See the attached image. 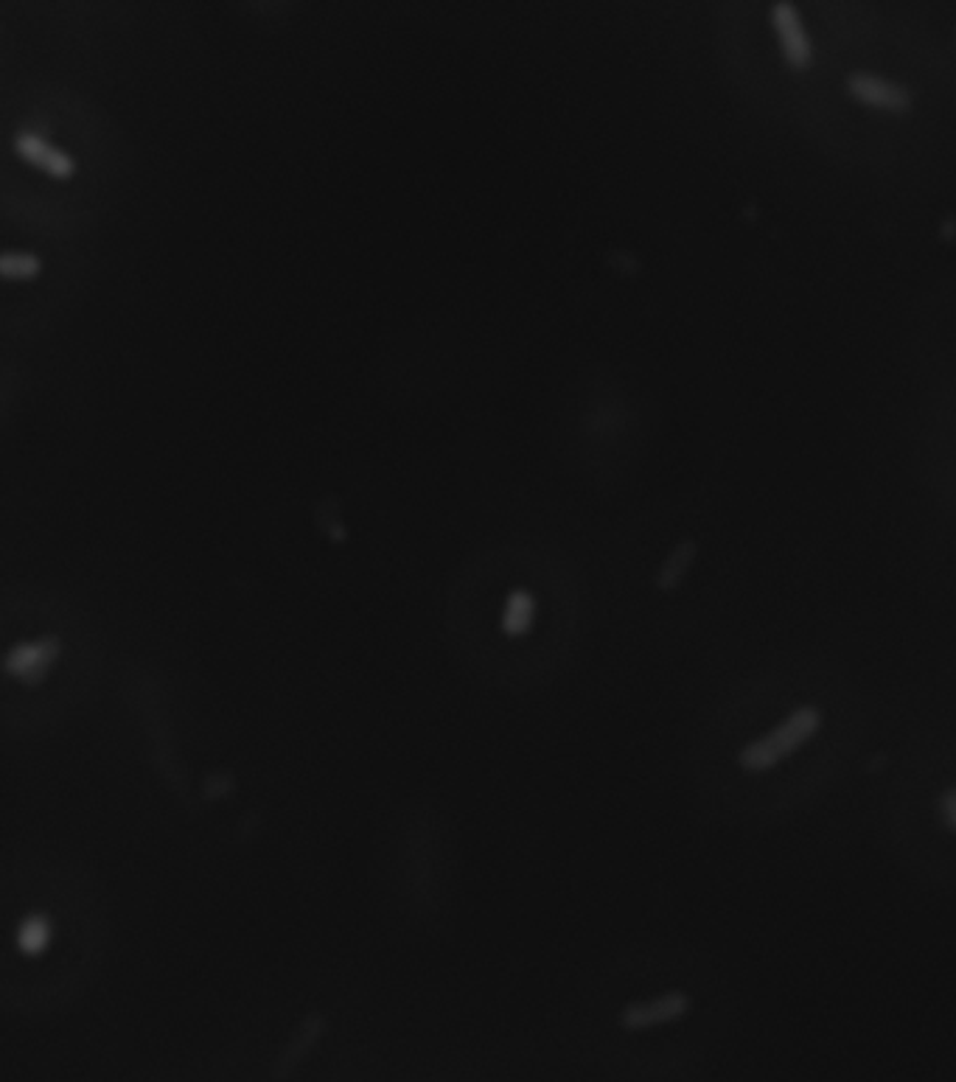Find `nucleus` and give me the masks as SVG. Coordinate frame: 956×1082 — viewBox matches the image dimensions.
Here are the masks:
<instances>
[{
  "label": "nucleus",
  "instance_id": "6",
  "mask_svg": "<svg viewBox=\"0 0 956 1082\" xmlns=\"http://www.w3.org/2000/svg\"><path fill=\"white\" fill-rule=\"evenodd\" d=\"M14 149H17L20 157H26L28 163H34L37 168L48 172L54 177H71L73 175V157L59 152V149L48 146L43 138L37 136H17L14 141Z\"/></svg>",
  "mask_w": 956,
  "mask_h": 1082
},
{
  "label": "nucleus",
  "instance_id": "1",
  "mask_svg": "<svg viewBox=\"0 0 956 1082\" xmlns=\"http://www.w3.org/2000/svg\"><path fill=\"white\" fill-rule=\"evenodd\" d=\"M825 729V709L819 704H796L766 732L755 734L735 752V768L746 777H763L809 749Z\"/></svg>",
  "mask_w": 956,
  "mask_h": 1082
},
{
  "label": "nucleus",
  "instance_id": "11",
  "mask_svg": "<svg viewBox=\"0 0 956 1082\" xmlns=\"http://www.w3.org/2000/svg\"><path fill=\"white\" fill-rule=\"evenodd\" d=\"M39 258L32 252H7L0 261V272L7 281H28L39 272Z\"/></svg>",
  "mask_w": 956,
  "mask_h": 1082
},
{
  "label": "nucleus",
  "instance_id": "2",
  "mask_svg": "<svg viewBox=\"0 0 956 1082\" xmlns=\"http://www.w3.org/2000/svg\"><path fill=\"white\" fill-rule=\"evenodd\" d=\"M693 1012V996L682 987H671V990H662L651 999H637L628 1001L626 1007H621L617 1012V1026L623 1032H648V1030H660V1026H671L676 1021L687 1019Z\"/></svg>",
  "mask_w": 956,
  "mask_h": 1082
},
{
  "label": "nucleus",
  "instance_id": "9",
  "mask_svg": "<svg viewBox=\"0 0 956 1082\" xmlns=\"http://www.w3.org/2000/svg\"><path fill=\"white\" fill-rule=\"evenodd\" d=\"M54 937V926L48 920V915H26L17 922V931H14V945H17L20 954L26 956H39L43 951H48Z\"/></svg>",
  "mask_w": 956,
  "mask_h": 1082
},
{
  "label": "nucleus",
  "instance_id": "4",
  "mask_svg": "<svg viewBox=\"0 0 956 1082\" xmlns=\"http://www.w3.org/2000/svg\"><path fill=\"white\" fill-rule=\"evenodd\" d=\"M847 91L855 102L875 107V110L906 113L911 107V93L906 91L904 84L873 77V73H853L847 79Z\"/></svg>",
  "mask_w": 956,
  "mask_h": 1082
},
{
  "label": "nucleus",
  "instance_id": "7",
  "mask_svg": "<svg viewBox=\"0 0 956 1082\" xmlns=\"http://www.w3.org/2000/svg\"><path fill=\"white\" fill-rule=\"evenodd\" d=\"M323 1015L320 1012H311V1015H306V1021L300 1024V1030L295 1032V1037L290 1040V1046L284 1049V1055H281V1060H279V1077H284V1074H290V1071H295L297 1069V1063L304 1060L306 1055H309L311 1049H315V1044L320 1040V1035H323Z\"/></svg>",
  "mask_w": 956,
  "mask_h": 1082
},
{
  "label": "nucleus",
  "instance_id": "3",
  "mask_svg": "<svg viewBox=\"0 0 956 1082\" xmlns=\"http://www.w3.org/2000/svg\"><path fill=\"white\" fill-rule=\"evenodd\" d=\"M59 654H62V643L57 637H37L28 643H17L9 648L3 668L7 677L20 684H39L48 677V670L57 665Z\"/></svg>",
  "mask_w": 956,
  "mask_h": 1082
},
{
  "label": "nucleus",
  "instance_id": "8",
  "mask_svg": "<svg viewBox=\"0 0 956 1082\" xmlns=\"http://www.w3.org/2000/svg\"><path fill=\"white\" fill-rule=\"evenodd\" d=\"M696 555H698L696 541L693 539L678 541L676 548L671 550V555L662 561L660 573H657V589H662V592H673V589L682 587V580L687 578L691 567L696 564Z\"/></svg>",
  "mask_w": 956,
  "mask_h": 1082
},
{
  "label": "nucleus",
  "instance_id": "5",
  "mask_svg": "<svg viewBox=\"0 0 956 1082\" xmlns=\"http://www.w3.org/2000/svg\"><path fill=\"white\" fill-rule=\"evenodd\" d=\"M771 23L777 28V37H780L782 57L789 59L791 68H809L814 51H811V39L805 26H802L800 12L791 3H777L771 9Z\"/></svg>",
  "mask_w": 956,
  "mask_h": 1082
},
{
  "label": "nucleus",
  "instance_id": "10",
  "mask_svg": "<svg viewBox=\"0 0 956 1082\" xmlns=\"http://www.w3.org/2000/svg\"><path fill=\"white\" fill-rule=\"evenodd\" d=\"M533 620H536V600L533 595L524 592V589H514L505 600L503 609V632L508 637H522L533 628Z\"/></svg>",
  "mask_w": 956,
  "mask_h": 1082
},
{
  "label": "nucleus",
  "instance_id": "12",
  "mask_svg": "<svg viewBox=\"0 0 956 1082\" xmlns=\"http://www.w3.org/2000/svg\"><path fill=\"white\" fill-rule=\"evenodd\" d=\"M934 811H937L940 825L956 836V783L940 788L937 799H934Z\"/></svg>",
  "mask_w": 956,
  "mask_h": 1082
}]
</instances>
